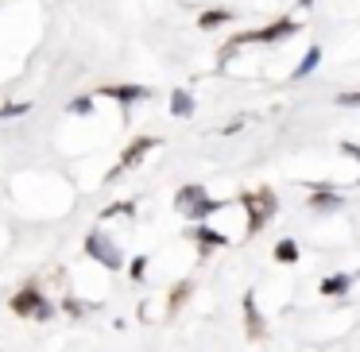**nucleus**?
<instances>
[{"label": "nucleus", "mask_w": 360, "mask_h": 352, "mask_svg": "<svg viewBox=\"0 0 360 352\" xmlns=\"http://www.w3.org/2000/svg\"><path fill=\"white\" fill-rule=\"evenodd\" d=\"M66 112H70V117H89V112H94V93H82V97H74V101L66 105Z\"/></svg>", "instance_id": "nucleus-13"}, {"label": "nucleus", "mask_w": 360, "mask_h": 352, "mask_svg": "<svg viewBox=\"0 0 360 352\" xmlns=\"http://www.w3.org/2000/svg\"><path fill=\"white\" fill-rule=\"evenodd\" d=\"M174 209H179L182 217H190V221H198V225H202L210 213L221 209V202H213V197L205 194V186H182L179 194H174Z\"/></svg>", "instance_id": "nucleus-2"}, {"label": "nucleus", "mask_w": 360, "mask_h": 352, "mask_svg": "<svg viewBox=\"0 0 360 352\" xmlns=\"http://www.w3.org/2000/svg\"><path fill=\"white\" fill-rule=\"evenodd\" d=\"M318 58H321V51H318V47H310V51H306V58H302V63H298L295 78H306V74H310L314 66H318Z\"/></svg>", "instance_id": "nucleus-17"}, {"label": "nucleus", "mask_w": 360, "mask_h": 352, "mask_svg": "<svg viewBox=\"0 0 360 352\" xmlns=\"http://www.w3.org/2000/svg\"><path fill=\"white\" fill-rule=\"evenodd\" d=\"M190 290H194V282H179V287L171 290V298H167V313H179L182 302L190 298Z\"/></svg>", "instance_id": "nucleus-11"}, {"label": "nucleus", "mask_w": 360, "mask_h": 352, "mask_svg": "<svg viewBox=\"0 0 360 352\" xmlns=\"http://www.w3.org/2000/svg\"><path fill=\"white\" fill-rule=\"evenodd\" d=\"M240 202L248 209V236H256L275 213V194L271 190H248V194H240Z\"/></svg>", "instance_id": "nucleus-3"}, {"label": "nucleus", "mask_w": 360, "mask_h": 352, "mask_svg": "<svg viewBox=\"0 0 360 352\" xmlns=\"http://www.w3.org/2000/svg\"><path fill=\"white\" fill-rule=\"evenodd\" d=\"M112 217H136V202H112L109 209H101V221H112Z\"/></svg>", "instance_id": "nucleus-12"}, {"label": "nucleus", "mask_w": 360, "mask_h": 352, "mask_svg": "<svg viewBox=\"0 0 360 352\" xmlns=\"http://www.w3.org/2000/svg\"><path fill=\"white\" fill-rule=\"evenodd\" d=\"M27 112H32V101H4V105H0V120L27 117Z\"/></svg>", "instance_id": "nucleus-14"}, {"label": "nucleus", "mask_w": 360, "mask_h": 352, "mask_svg": "<svg viewBox=\"0 0 360 352\" xmlns=\"http://www.w3.org/2000/svg\"><path fill=\"white\" fill-rule=\"evenodd\" d=\"M8 310L16 313V318H35V321H47V318H55V306L43 298V290L35 287V282H24V287L12 294V302H8Z\"/></svg>", "instance_id": "nucleus-1"}, {"label": "nucleus", "mask_w": 360, "mask_h": 352, "mask_svg": "<svg viewBox=\"0 0 360 352\" xmlns=\"http://www.w3.org/2000/svg\"><path fill=\"white\" fill-rule=\"evenodd\" d=\"M229 20H233V12H229V8H210V12L198 16V27H202V32H213V27L229 24Z\"/></svg>", "instance_id": "nucleus-10"}, {"label": "nucleus", "mask_w": 360, "mask_h": 352, "mask_svg": "<svg viewBox=\"0 0 360 352\" xmlns=\"http://www.w3.org/2000/svg\"><path fill=\"white\" fill-rule=\"evenodd\" d=\"M86 256L94 259V263H101L105 271H120V267H124V256H120L117 244H112L101 228H94V233L86 236Z\"/></svg>", "instance_id": "nucleus-5"}, {"label": "nucleus", "mask_w": 360, "mask_h": 352, "mask_svg": "<svg viewBox=\"0 0 360 352\" xmlns=\"http://www.w3.org/2000/svg\"><path fill=\"white\" fill-rule=\"evenodd\" d=\"M143 271H148V256H136L132 263H128V275H132V279L140 282V279H143Z\"/></svg>", "instance_id": "nucleus-20"}, {"label": "nucleus", "mask_w": 360, "mask_h": 352, "mask_svg": "<svg viewBox=\"0 0 360 352\" xmlns=\"http://www.w3.org/2000/svg\"><path fill=\"white\" fill-rule=\"evenodd\" d=\"M94 97H112L117 105H124V109H128V105H136V101H148L151 89L148 86H128V82H117V86H101Z\"/></svg>", "instance_id": "nucleus-6"}, {"label": "nucleus", "mask_w": 360, "mask_h": 352, "mask_svg": "<svg viewBox=\"0 0 360 352\" xmlns=\"http://www.w3.org/2000/svg\"><path fill=\"white\" fill-rule=\"evenodd\" d=\"M298 4H314V0H298Z\"/></svg>", "instance_id": "nucleus-22"}, {"label": "nucleus", "mask_w": 360, "mask_h": 352, "mask_svg": "<svg viewBox=\"0 0 360 352\" xmlns=\"http://www.w3.org/2000/svg\"><path fill=\"white\" fill-rule=\"evenodd\" d=\"M190 236L198 240V252H213V248H225V244H229L225 236H221V233H213V228L205 225V221H202L198 228H190Z\"/></svg>", "instance_id": "nucleus-7"}, {"label": "nucleus", "mask_w": 360, "mask_h": 352, "mask_svg": "<svg viewBox=\"0 0 360 352\" xmlns=\"http://www.w3.org/2000/svg\"><path fill=\"white\" fill-rule=\"evenodd\" d=\"M244 318H248L252 341H264V321H259V313H256V294H244Z\"/></svg>", "instance_id": "nucleus-8"}, {"label": "nucleus", "mask_w": 360, "mask_h": 352, "mask_svg": "<svg viewBox=\"0 0 360 352\" xmlns=\"http://www.w3.org/2000/svg\"><path fill=\"white\" fill-rule=\"evenodd\" d=\"M171 112H174L179 120L194 117V97H190L186 89H174V93H171Z\"/></svg>", "instance_id": "nucleus-9"}, {"label": "nucleus", "mask_w": 360, "mask_h": 352, "mask_svg": "<svg viewBox=\"0 0 360 352\" xmlns=\"http://www.w3.org/2000/svg\"><path fill=\"white\" fill-rule=\"evenodd\" d=\"M275 259H279V263H295V259H298V244L295 240H279V244H275Z\"/></svg>", "instance_id": "nucleus-15"}, {"label": "nucleus", "mask_w": 360, "mask_h": 352, "mask_svg": "<svg viewBox=\"0 0 360 352\" xmlns=\"http://www.w3.org/2000/svg\"><path fill=\"white\" fill-rule=\"evenodd\" d=\"M63 310H66V313H70V318H82V313H86V310H89V306H86V302H82V298H74V294H66V298H63Z\"/></svg>", "instance_id": "nucleus-19"}, {"label": "nucleus", "mask_w": 360, "mask_h": 352, "mask_svg": "<svg viewBox=\"0 0 360 352\" xmlns=\"http://www.w3.org/2000/svg\"><path fill=\"white\" fill-rule=\"evenodd\" d=\"M155 148H159V140H155V136H136V140L128 143L124 151H120L117 167H112V171L105 174V182H117L120 174H128V171H132V167H140V163H143V155H151V151H155Z\"/></svg>", "instance_id": "nucleus-4"}, {"label": "nucleus", "mask_w": 360, "mask_h": 352, "mask_svg": "<svg viewBox=\"0 0 360 352\" xmlns=\"http://www.w3.org/2000/svg\"><path fill=\"white\" fill-rule=\"evenodd\" d=\"M345 290H349V279H345V275H333V279L321 282V294H345Z\"/></svg>", "instance_id": "nucleus-18"}, {"label": "nucleus", "mask_w": 360, "mask_h": 352, "mask_svg": "<svg viewBox=\"0 0 360 352\" xmlns=\"http://www.w3.org/2000/svg\"><path fill=\"white\" fill-rule=\"evenodd\" d=\"M310 205H314V209H333V205H341V197L329 194V190H318V194L310 197Z\"/></svg>", "instance_id": "nucleus-16"}, {"label": "nucleus", "mask_w": 360, "mask_h": 352, "mask_svg": "<svg viewBox=\"0 0 360 352\" xmlns=\"http://www.w3.org/2000/svg\"><path fill=\"white\" fill-rule=\"evenodd\" d=\"M341 105H360V93H345V97H337Z\"/></svg>", "instance_id": "nucleus-21"}]
</instances>
